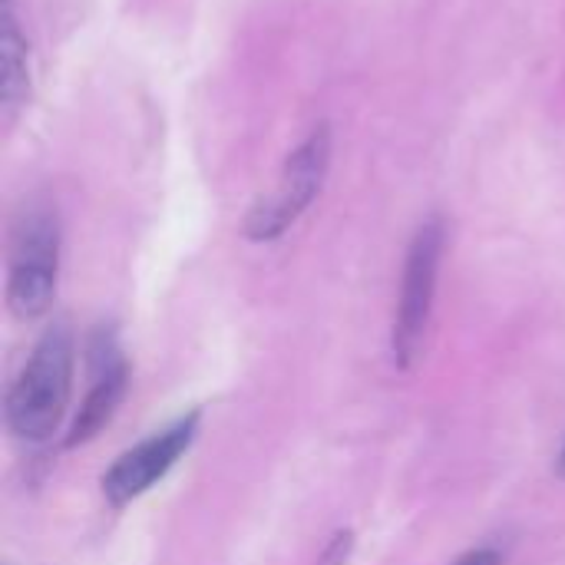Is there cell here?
I'll use <instances>...</instances> for the list:
<instances>
[{
	"mask_svg": "<svg viewBox=\"0 0 565 565\" xmlns=\"http://www.w3.org/2000/svg\"><path fill=\"white\" fill-rule=\"evenodd\" d=\"M331 169V126L321 122L308 132V139L285 159L278 189L255 202L245 218V235L252 242H275L281 238L318 199Z\"/></svg>",
	"mask_w": 565,
	"mask_h": 565,
	"instance_id": "3957f363",
	"label": "cell"
},
{
	"mask_svg": "<svg viewBox=\"0 0 565 565\" xmlns=\"http://www.w3.org/2000/svg\"><path fill=\"white\" fill-rule=\"evenodd\" d=\"M559 473L565 477V444H563V450H559Z\"/></svg>",
	"mask_w": 565,
	"mask_h": 565,
	"instance_id": "30bf717a",
	"label": "cell"
},
{
	"mask_svg": "<svg viewBox=\"0 0 565 565\" xmlns=\"http://www.w3.org/2000/svg\"><path fill=\"white\" fill-rule=\"evenodd\" d=\"M199 420H202L199 411H192V414L172 420L169 427L156 430L132 450H126L103 473V497L109 500V507L119 510V507L139 500L142 493H149L189 454V447L199 437Z\"/></svg>",
	"mask_w": 565,
	"mask_h": 565,
	"instance_id": "5b68a950",
	"label": "cell"
},
{
	"mask_svg": "<svg viewBox=\"0 0 565 565\" xmlns=\"http://www.w3.org/2000/svg\"><path fill=\"white\" fill-rule=\"evenodd\" d=\"M3 7H10V0H3Z\"/></svg>",
	"mask_w": 565,
	"mask_h": 565,
	"instance_id": "8fae6325",
	"label": "cell"
},
{
	"mask_svg": "<svg viewBox=\"0 0 565 565\" xmlns=\"http://www.w3.org/2000/svg\"><path fill=\"white\" fill-rule=\"evenodd\" d=\"M89 371H93V387L86 394V401L79 404V414L66 434V447H79L86 440H93L116 414V407L126 397L129 387V367L119 354L116 334L99 328L89 338Z\"/></svg>",
	"mask_w": 565,
	"mask_h": 565,
	"instance_id": "8992f818",
	"label": "cell"
},
{
	"mask_svg": "<svg viewBox=\"0 0 565 565\" xmlns=\"http://www.w3.org/2000/svg\"><path fill=\"white\" fill-rule=\"evenodd\" d=\"M351 550H354V533H351V530H341V533H334V536H331V543L324 546V553H321L318 565H348V559H351Z\"/></svg>",
	"mask_w": 565,
	"mask_h": 565,
	"instance_id": "ba28073f",
	"label": "cell"
},
{
	"mask_svg": "<svg viewBox=\"0 0 565 565\" xmlns=\"http://www.w3.org/2000/svg\"><path fill=\"white\" fill-rule=\"evenodd\" d=\"M444 242H447V228L434 215L417 228V235L407 248L401 298H397V315H394V361L401 367H411L424 351V338H427L430 311H434V298H437Z\"/></svg>",
	"mask_w": 565,
	"mask_h": 565,
	"instance_id": "277c9868",
	"label": "cell"
},
{
	"mask_svg": "<svg viewBox=\"0 0 565 565\" xmlns=\"http://www.w3.org/2000/svg\"><path fill=\"white\" fill-rule=\"evenodd\" d=\"M60 271V218L50 202H23L10 225L7 305L20 321L50 311Z\"/></svg>",
	"mask_w": 565,
	"mask_h": 565,
	"instance_id": "7a4b0ae2",
	"label": "cell"
},
{
	"mask_svg": "<svg viewBox=\"0 0 565 565\" xmlns=\"http://www.w3.org/2000/svg\"><path fill=\"white\" fill-rule=\"evenodd\" d=\"M73 387V334L63 321L50 324L33 354L26 358L23 371L7 391L3 417L13 437L26 444H43L56 434Z\"/></svg>",
	"mask_w": 565,
	"mask_h": 565,
	"instance_id": "6da1fadb",
	"label": "cell"
},
{
	"mask_svg": "<svg viewBox=\"0 0 565 565\" xmlns=\"http://www.w3.org/2000/svg\"><path fill=\"white\" fill-rule=\"evenodd\" d=\"M0 66H3V79H0V106H3V119L10 122L17 116V109L26 103L30 93V53H26V40L13 20V10L3 7V33H0Z\"/></svg>",
	"mask_w": 565,
	"mask_h": 565,
	"instance_id": "52a82bcc",
	"label": "cell"
},
{
	"mask_svg": "<svg viewBox=\"0 0 565 565\" xmlns=\"http://www.w3.org/2000/svg\"><path fill=\"white\" fill-rule=\"evenodd\" d=\"M454 565H503V556H500L497 550L483 546V550H470V553H463V556H460Z\"/></svg>",
	"mask_w": 565,
	"mask_h": 565,
	"instance_id": "9c48e42d",
	"label": "cell"
}]
</instances>
